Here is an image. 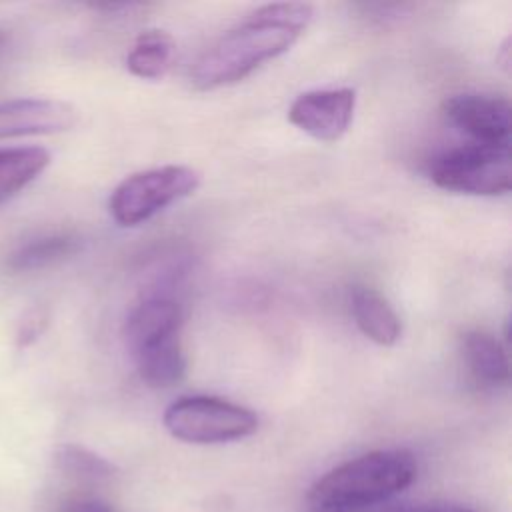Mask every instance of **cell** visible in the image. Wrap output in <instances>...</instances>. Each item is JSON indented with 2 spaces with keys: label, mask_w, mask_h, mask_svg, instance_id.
<instances>
[{
  "label": "cell",
  "mask_w": 512,
  "mask_h": 512,
  "mask_svg": "<svg viewBox=\"0 0 512 512\" xmlns=\"http://www.w3.org/2000/svg\"><path fill=\"white\" fill-rule=\"evenodd\" d=\"M66 512H112V508L100 500H74L68 504Z\"/></svg>",
  "instance_id": "e0dca14e"
},
{
  "label": "cell",
  "mask_w": 512,
  "mask_h": 512,
  "mask_svg": "<svg viewBox=\"0 0 512 512\" xmlns=\"http://www.w3.org/2000/svg\"><path fill=\"white\" fill-rule=\"evenodd\" d=\"M460 348L470 374L486 386H502L510 378L504 346L490 332L468 330L460 338Z\"/></svg>",
  "instance_id": "8fae6325"
},
{
  "label": "cell",
  "mask_w": 512,
  "mask_h": 512,
  "mask_svg": "<svg viewBox=\"0 0 512 512\" xmlns=\"http://www.w3.org/2000/svg\"><path fill=\"white\" fill-rule=\"evenodd\" d=\"M140 378L152 388H168L178 384L186 374V358L180 336L164 340L132 356Z\"/></svg>",
  "instance_id": "5bb4252c"
},
{
  "label": "cell",
  "mask_w": 512,
  "mask_h": 512,
  "mask_svg": "<svg viewBox=\"0 0 512 512\" xmlns=\"http://www.w3.org/2000/svg\"><path fill=\"white\" fill-rule=\"evenodd\" d=\"M200 186V174L190 166L168 164L124 178L110 194L108 210L118 226H138L166 206L190 196Z\"/></svg>",
  "instance_id": "5b68a950"
},
{
  "label": "cell",
  "mask_w": 512,
  "mask_h": 512,
  "mask_svg": "<svg viewBox=\"0 0 512 512\" xmlns=\"http://www.w3.org/2000/svg\"><path fill=\"white\" fill-rule=\"evenodd\" d=\"M162 422L174 438L188 444L236 442L258 428L256 412L216 396H182L164 410Z\"/></svg>",
  "instance_id": "277c9868"
},
{
  "label": "cell",
  "mask_w": 512,
  "mask_h": 512,
  "mask_svg": "<svg viewBox=\"0 0 512 512\" xmlns=\"http://www.w3.org/2000/svg\"><path fill=\"white\" fill-rule=\"evenodd\" d=\"M50 164V152L42 146L0 148V204L34 182Z\"/></svg>",
  "instance_id": "7c38bea8"
},
{
  "label": "cell",
  "mask_w": 512,
  "mask_h": 512,
  "mask_svg": "<svg viewBox=\"0 0 512 512\" xmlns=\"http://www.w3.org/2000/svg\"><path fill=\"white\" fill-rule=\"evenodd\" d=\"M314 10L304 2H272L256 8L240 24L206 48L190 70L198 90L236 84L264 62L284 54L308 28Z\"/></svg>",
  "instance_id": "6da1fadb"
},
{
  "label": "cell",
  "mask_w": 512,
  "mask_h": 512,
  "mask_svg": "<svg viewBox=\"0 0 512 512\" xmlns=\"http://www.w3.org/2000/svg\"><path fill=\"white\" fill-rule=\"evenodd\" d=\"M430 180L452 192L500 196L512 186L510 144L468 142L438 154L428 168Z\"/></svg>",
  "instance_id": "3957f363"
},
{
  "label": "cell",
  "mask_w": 512,
  "mask_h": 512,
  "mask_svg": "<svg viewBox=\"0 0 512 512\" xmlns=\"http://www.w3.org/2000/svg\"><path fill=\"white\" fill-rule=\"evenodd\" d=\"M182 306L170 296H148L136 304L124 322V342L130 354H138L164 340L178 338Z\"/></svg>",
  "instance_id": "9c48e42d"
},
{
  "label": "cell",
  "mask_w": 512,
  "mask_h": 512,
  "mask_svg": "<svg viewBox=\"0 0 512 512\" xmlns=\"http://www.w3.org/2000/svg\"><path fill=\"white\" fill-rule=\"evenodd\" d=\"M418 472L404 448L372 450L326 472L306 494V512H368L406 490Z\"/></svg>",
  "instance_id": "7a4b0ae2"
},
{
  "label": "cell",
  "mask_w": 512,
  "mask_h": 512,
  "mask_svg": "<svg viewBox=\"0 0 512 512\" xmlns=\"http://www.w3.org/2000/svg\"><path fill=\"white\" fill-rule=\"evenodd\" d=\"M446 118L478 144H510L512 108L502 96L452 94L444 100Z\"/></svg>",
  "instance_id": "52a82bcc"
},
{
  "label": "cell",
  "mask_w": 512,
  "mask_h": 512,
  "mask_svg": "<svg viewBox=\"0 0 512 512\" xmlns=\"http://www.w3.org/2000/svg\"><path fill=\"white\" fill-rule=\"evenodd\" d=\"M76 248H78V240L74 236H68V234L42 236V238L30 240L24 246H20L10 258V266L14 270L44 268L48 264H54V262L74 254Z\"/></svg>",
  "instance_id": "9a60e30c"
},
{
  "label": "cell",
  "mask_w": 512,
  "mask_h": 512,
  "mask_svg": "<svg viewBox=\"0 0 512 512\" xmlns=\"http://www.w3.org/2000/svg\"><path fill=\"white\" fill-rule=\"evenodd\" d=\"M78 110L56 98H14L0 102V140L46 136L74 128Z\"/></svg>",
  "instance_id": "ba28073f"
},
{
  "label": "cell",
  "mask_w": 512,
  "mask_h": 512,
  "mask_svg": "<svg viewBox=\"0 0 512 512\" xmlns=\"http://www.w3.org/2000/svg\"><path fill=\"white\" fill-rule=\"evenodd\" d=\"M174 52L176 44L172 36L164 30L152 28L136 38L132 50L126 56V68L136 78L160 80L170 70Z\"/></svg>",
  "instance_id": "4fadbf2b"
},
{
  "label": "cell",
  "mask_w": 512,
  "mask_h": 512,
  "mask_svg": "<svg viewBox=\"0 0 512 512\" xmlns=\"http://www.w3.org/2000/svg\"><path fill=\"white\" fill-rule=\"evenodd\" d=\"M496 60H498V62H502L500 66H502L506 72L510 70V38H506V40H504V44H502L500 54L496 56Z\"/></svg>",
  "instance_id": "d6986e66"
},
{
  "label": "cell",
  "mask_w": 512,
  "mask_h": 512,
  "mask_svg": "<svg viewBox=\"0 0 512 512\" xmlns=\"http://www.w3.org/2000/svg\"><path fill=\"white\" fill-rule=\"evenodd\" d=\"M350 312L360 332L380 346H394L402 334V322L390 302L370 286H352Z\"/></svg>",
  "instance_id": "30bf717a"
},
{
  "label": "cell",
  "mask_w": 512,
  "mask_h": 512,
  "mask_svg": "<svg viewBox=\"0 0 512 512\" xmlns=\"http://www.w3.org/2000/svg\"><path fill=\"white\" fill-rule=\"evenodd\" d=\"M354 108L356 92L352 88L308 90L292 100L288 120L320 142H336L350 128Z\"/></svg>",
  "instance_id": "8992f818"
},
{
  "label": "cell",
  "mask_w": 512,
  "mask_h": 512,
  "mask_svg": "<svg viewBox=\"0 0 512 512\" xmlns=\"http://www.w3.org/2000/svg\"><path fill=\"white\" fill-rule=\"evenodd\" d=\"M402 512H476V510H472L468 506H460V504L442 502V504H424V506L408 508V510H402Z\"/></svg>",
  "instance_id": "ac0fdd59"
},
{
  "label": "cell",
  "mask_w": 512,
  "mask_h": 512,
  "mask_svg": "<svg viewBox=\"0 0 512 512\" xmlns=\"http://www.w3.org/2000/svg\"><path fill=\"white\" fill-rule=\"evenodd\" d=\"M56 464L66 474L86 480H104L114 474V466L106 458L76 444L60 446L56 450Z\"/></svg>",
  "instance_id": "2e32d148"
}]
</instances>
